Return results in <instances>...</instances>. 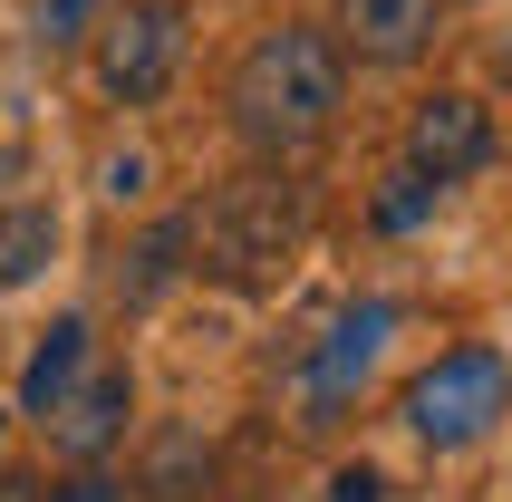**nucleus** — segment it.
Returning a JSON list of instances; mask_svg holds the SVG:
<instances>
[{
  "label": "nucleus",
  "instance_id": "obj_7",
  "mask_svg": "<svg viewBox=\"0 0 512 502\" xmlns=\"http://www.w3.org/2000/svg\"><path fill=\"white\" fill-rule=\"evenodd\" d=\"M126 416H136V377H126L116 358H87V377L49 406V425H39V435H49L68 464H107V445L126 435Z\"/></svg>",
  "mask_w": 512,
  "mask_h": 502
},
{
  "label": "nucleus",
  "instance_id": "obj_13",
  "mask_svg": "<svg viewBox=\"0 0 512 502\" xmlns=\"http://www.w3.org/2000/svg\"><path fill=\"white\" fill-rule=\"evenodd\" d=\"M435 194H445V184H426V174H416V165L397 155V174L377 184V232H416V223L435 213Z\"/></svg>",
  "mask_w": 512,
  "mask_h": 502
},
{
  "label": "nucleus",
  "instance_id": "obj_6",
  "mask_svg": "<svg viewBox=\"0 0 512 502\" xmlns=\"http://www.w3.org/2000/svg\"><path fill=\"white\" fill-rule=\"evenodd\" d=\"M493 107L484 97H464V87H435V97H416V116H406V165L426 174V184H464V174L493 165Z\"/></svg>",
  "mask_w": 512,
  "mask_h": 502
},
{
  "label": "nucleus",
  "instance_id": "obj_8",
  "mask_svg": "<svg viewBox=\"0 0 512 502\" xmlns=\"http://www.w3.org/2000/svg\"><path fill=\"white\" fill-rule=\"evenodd\" d=\"M435 10L445 0H339L329 29H339V58H358V68H406V58H426Z\"/></svg>",
  "mask_w": 512,
  "mask_h": 502
},
{
  "label": "nucleus",
  "instance_id": "obj_17",
  "mask_svg": "<svg viewBox=\"0 0 512 502\" xmlns=\"http://www.w3.org/2000/svg\"><path fill=\"white\" fill-rule=\"evenodd\" d=\"M329 493H339V502H377V493H387V483H377L368 464H358V474H339V483H329Z\"/></svg>",
  "mask_w": 512,
  "mask_h": 502
},
{
  "label": "nucleus",
  "instance_id": "obj_15",
  "mask_svg": "<svg viewBox=\"0 0 512 502\" xmlns=\"http://www.w3.org/2000/svg\"><path fill=\"white\" fill-rule=\"evenodd\" d=\"M107 194H116V203L145 194V155H107Z\"/></svg>",
  "mask_w": 512,
  "mask_h": 502
},
{
  "label": "nucleus",
  "instance_id": "obj_16",
  "mask_svg": "<svg viewBox=\"0 0 512 502\" xmlns=\"http://www.w3.org/2000/svg\"><path fill=\"white\" fill-rule=\"evenodd\" d=\"M49 502H116V483L97 474V464H78V483H68V493H49Z\"/></svg>",
  "mask_w": 512,
  "mask_h": 502
},
{
  "label": "nucleus",
  "instance_id": "obj_10",
  "mask_svg": "<svg viewBox=\"0 0 512 502\" xmlns=\"http://www.w3.org/2000/svg\"><path fill=\"white\" fill-rule=\"evenodd\" d=\"M184 251H194V213H165V223L145 232L136 251H126V271H116V300L126 309H145V300H165L174 280L194 271V261H184Z\"/></svg>",
  "mask_w": 512,
  "mask_h": 502
},
{
  "label": "nucleus",
  "instance_id": "obj_1",
  "mask_svg": "<svg viewBox=\"0 0 512 502\" xmlns=\"http://www.w3.org/2000/svg\"><path fill=\"white\" fill-rule=\"evenodd\" d=\"M348 107V58L329 29H261L252 49H242V68H232V136L252 145V155H271V165H290V155H310L329 126H339Z\"/></svg>",
  "mask_w": 512,
  "mask_h": 502
},
{
  "label": "nucleus",
  "instance_id": "obj_3",
  "mask_svg": "<svg viewBox=\"0 0 512 502\" xmlns=\"http://www.w3.org/2000/svg\"><path fill=\"white\" fill-rule=\"evenodd\" d=\"M397 406H406V435L435 445V454L484 445L493 425L512 416V358H503V348H445L426 377H406Z\"/></svg>",
  "mask_w": 512,
  "mask_h": 502
},
{
  "label": "nucleus",
  "instance_id": "obj_9",
  "mask_svg": "<svg viewBox=\"0 0 512 502\" xmlns=\"http://www.w3.org/2000/svg\"><path fill=\"white\" fill-rule=\"evenodd\" d=\"M87 358H97V329H87V319H58V329L29 348V367H20V416L49 425V406L87 377Z\"/></svg>",
  "mask_w": 512,
  "mask_h": 502
},
{
  "label": "nucleus",
  "instance_id": "obj_19",
  "mask_svg": "<svg viewBox=\"0 0 512 502\" xmlns=\"http://www.w3.org/2000/svg\"><path fill=\"white\" fill-rule=\"evenodd\" d=\"M493 68H503V78H512V39H503V49H493Z\"/></svg>",
  "mask_w": 512,
  "mask_h": 502
},
{
  "label": "nucleus",
  "instance_id": "obj_4",
  "mask_svg": "<svg viewBox=\"0 0 512 502\" xmlns=\"http://www.w3.org/2000/svg\"><path fill=\"white\" fill-rule=\"evenodd\" d=\"M387 329H397V300H348L300 348V425H339L348 416V396L368 387V367L387 358Z\"/></svg>",
  "mask_w": 512,
  "mask_h": 502
},
{
  "label": "nucleus",
  "instance_id": "obj_18",
  "mask_svg": "<svg viewBox=\"0 0 512 502\" xmlns=\"http://www.w3.org/2000/svg\"><path fill=\"white\" fill-rule=\"evenodd\" d=\"M0 502H49V493H39L29 474H0Z\"/></svg>",
  "mask_w": 512,
  "mask_h": 502
},
{
  "label": "nucleus",
  "instance_id": "obj_11",
  "mask_svg": "<svg viewBox=\"0 0 512 502\" xmlns=\"http://www.w3.org/2000/svg\"><path fill=\"white\" fill-rule=\"evenodd\" d=\"M58 261V203H10L0 213V290H29V280Z\"/></svg>",
  "mask_w": 512,
  "mask_h": 502
},
{
  "label": "nucleus",
  "instance_id": "obj_5",
  "mask_svg": "<svg viewBox=\"0 0 512 502\" xmlns=\"http://www.w3.org/2000/svg\"><path fill=\"white\" fill-rule=\"evenodd\" d=\"M174 58H184V0H126L97 39V87L116 107H155Z\"/></svg>",
  "mask_w": 512,
  "mask_h": 502
},
{
  "label": "nucleus",
  "instance_id": "obj_12",
  "mask_svg": "<svg viewBox=\"0 0 512 502\" xmlns=\"http://www.w3.org/2000/svg\"><path fill=\"white\" fill-rule=\"evenodd\" d=\"M203 483H213L203 435H165V445H155V464H145V502H194Z\"/></svg>",
  "mask_w": 512,
  "mask_h": 502
},
{
  "label": "nucleus",
  "instance_id": "obj_14",
  "mask_svg": "<svg viewBox=\"0 0 512 502\" xmlns=\"http://www.w3.org/2000/svg\"><path fill=\"white\" fill-rule=\"evenodd\" d=\"M87 20H97V0H39V39H49V49L87 39Z\"/></svg>",
  "mask_w": 512,
  "mask_h": 502
},
{
  "label": "nucleus",
  "instance_id": "obj_2",
  "mask_svg": "<svg viewBox=\"0 0 512 502\" xmlns=\"http://www.w3.org/2000/svg\"><path fill=\"white\" fill-rule=\"evenodd\" d=\"M300 232H310V184L261 155V165L232 174L213 203H194V251H203L194 271L223 280V290H261V280H281Z\"/></svg>",
  "mask_w": 512,
  "mask_h": 502
},
{
  "label": "nucleus",
  "instance_id": "obj_20",
  "mask_svg": "<svg viewBox=\"0 0 512 502\" xmlns=\"http://www.w3.org/2000/svg\"><path fill=\"white\" fill-rule=\"evenodd\" d=\"M0 425H10V416H0Z\"/></svg>",
  "mask_w": 512,
  "mask_h": 502
}]
</instances>
